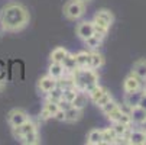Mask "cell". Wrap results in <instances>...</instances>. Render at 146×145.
<instances>
[{
	"label": "cell",
	"instance_id": "40",
	"mask_svg": "<svg viewBox=\"0 0 146 145\" xmlns=\"http://www.w3.org/2000/svg\"><path fill=\"white\" fill-rule=\"evenodd\" d=\"M145 132H146V131H145Z\"/></svg>",
	"mask_w": 146,
	"mask_h": 145
},
{
	"label": "cell",
	"instance_id": "35",
	"mask_svg": "<svg viewBox=\"0 0 146 145\" xmlns=\"http://www.w3.org/2000/svg\"><path fill=\"white\" fill-rule=\"evenodd\" d=\"M139 106H140L142 109H145V110H146V94H145V93H143V94H142V97H140Z\"/></svg>",
	"mask_w": 146,
	"mask_h": 145
},
{
	"label": "cell",
	"instance_id": "26",
	"mask_svg": "<svg viewBox=\"0 0 146 145\" xmlns=\"http://www.w3.org/2000/svg\"><path fill=\"white\" fill-rule=\"evenodd\" d=\"M62 99V87L58 84L56 87H54L49 93H48V100H52V102H59Z\"/></svg>",
	"mask_w": 146,
	"mask_h": 145
},
{
	"label": "cell",
	"instance_id": "38",
	"mask_svg": "<svg viewBox=\"0 0 146 145\" xmlns=\"http://www.w3.org/2000/svg\"><path fill=\"white\" fill-rule=\"evenodd\" d=\"M2 89H3V81L0 80V90H2Z\"/></svg>",
	"mask_w": 146,
	"mask_h": 145
},
{
	"label": "cell",
	"instance_id": "32",
	"mask_svg": "<svg viewBox=\"0 0 146 145\" xmlns=\"http://www.w3.org/2000/svg\"><path fill=\"white\" fill-rule=\"evenodd\" d=\"M54 118L59 122H65V110H62V109H58L56 113L54 115Z\"/></svg>",
	"mask_w": 146,
	"mask_h": 145
},
{
	"label": "cell",
	"instance_id": "33",
	"mask_svg": "<svg viewBox=\"0 0 146 145\" xmlns=\"http://www.w3.org/2000/svg\"><path fill=\"white\" fill-rule=\"evenodd\" d=\"M5 77H6V64L3 63L2 59H0V80H5Z\"/></svg>",
	"mask_w": 146,
	"mask_h": 145
},
{
	"label": "cell",
	"instance_id": "36",
	"mask_svg": "<svg viewBox=\"0 0 146 145\" xmlns=\"http://www.w3.org/2000/svg\"><path fill=\"white\" fill-rule=\"evenodd\" d=\"M142 128H143V131H146V119H145V122L142 123Z\"/></svg>",
	"mask_w": 146,
	"mask_h": 145
},
{
	"label": "cell",
	"instance_id": "3",
	"mask_svg": "<svg viewBox=\"0 0 146 145\" xmlns=\"http://www.w3.org/2000/svg\"><path fill=\"white\" fill-rule=\"evenodd\" d=\"M113 20H114V16L110 10L107 9H100L96 15H94V20H93V23H94V35L98 36L100 39H103L104 36L107 35L111 23H113Z\"/></svg>",
	"mask_w": 146,
	"mask_h": 145
},
{
	"label": "cell",
	"instance_id": "12",
	"mask_svg": "<svg viewBox=\"0 0 146 145\" xmlns=\"http://www.w3.org/2000/svg\"><path fill=\"white\" fill-rule=\"evenodd\" d=\"M75 57L77 68H90V52L88 51H80Z\"/></svg>",
	"mask_w": 146,
	"mask_h": 145
},
{
	"label": "cell",
	"instance_id": "16",
	"mask_svg": "<svg viewBox=\"0 0 146 145\" xmlns=\"http://www.w3.org/2000/svg\"><path fill=\"white\" fill-rule=\"evenodd\" d=\"M87 144L90 145H101L103 144V129H91L87 136Z\"/></svg>",
	"mask_w": 146,
	"mask_h": 145
},
{
	"label": "cell",
	"instance_id": "18",
	"mask_svg": "<svg viewBox=\"0 0 146 145\" xmlns=\"http://www.w3.org/2000/svg\"><path fill=\"white\" fill-rule=\"evenodd\" d=\"M103 64H104V58H103V55L100 52H97V51L90 52V68L98 70Z\"/></svg>",
	"mask_w": 146,
	"mask_h": 145
},
{
	"label": "cell",
	"instance_id": "21",
	"mask_svg": "<svg viewBox=\"0 0 146 145\" xmlns=\"http://www.w3.org/2000/svg\"><path fill=\"white\" fill-rule=\"evenodd\" d=\"M81 112H82V110H80V109L71 106L70 109L65 110V122H77V120L81 118Z\"/></svg>",
	"mask_w": 146,
	"mask_h": 145
},
{
	"label": "cell",
	"instance_id": "14",
	"mask_svg": "<svg viewBox=\"0 0 146 145\" xmlns=\"http://www.w3.org/2000/svg\"><path fill=\"white\" fill-rule=\"evenodd\" d=\"M130 118H132V123H137V125H142L146 119V110L142 109L140 106H135L130 110Z\"/></svg>",
	"mask_w": 146,
	"mask_h": 145
},
{
	"label": "cell",
	"instance_id": "1",
	"mask_svg": "<svg viewBox=\"0 0 146 145\" xmlns=\"http://www.w3.org/2000/svg\"><path fill=\"white\" fill-rule=\"evenodd\" d=\"M29 22V13L25 6L19 3H10L0 12V25L5 31L16 32L23 29Z\"/></svg>",
	"mask_w": 146,
	"mask_h": 145
},
{
	"label": "cell",
	"instance_id": "10",
	"mask_svg": "<svg viewBox=\"0 0 146 145\" xmlns=\"http://www.w3.org/2000/svg\"><path fill=\"white\" fill-rule=\"evenodd\" d=\"M127 139H129V144H133V145H145L146 144V132L142 129H137V131H129L127 134Z\"/></svg>",
	"mask_w": 146,
	"mask_h": 145
},
{
	"label": "cell",
	"instance_id": "2",
	"mask_svg": "<svg viewBox=\"0 0 146 145\" xmlns=\"http://www.w3.org/2000/svg\"><path fill=\"white\" fill-rule=\"evenodd\" d=\"M72 81L78 92L88 94V92L98 84V74L93 68H75L72 71Z\"/></svg>",
	"mask_w": 146,
	"mask_h": 145
},
{
	"label": "cell",
	"instance_id": "9",
	"mask_svg": "<svg viewBox=\"0 0 146 145\" xmlns=\"http://www.w3.org/2000/svg\"><path fill=\"white\" fill-rule=\"evenodd\" d=\"M77 35L82 41H86L87 38L93 36L94 35V23L93 22H81L77 26Z\"/></svg>",
	"mask_w": 146,
	"mask_h": 145
},
{
	"label": "cell",
	"instance_id": "6",
	"mask_svg": "<svg viewBox=\"0 0 146 145\" xmlns=\"http://www.w3.org/2000/svg\"><path fill=\"white\" fill-rule=\"evenodd\" d=\"M142 81L143 80H140L137 76H135V74H130V76H127L126 78H124V81H123V89H124V92H135V90H140L142 89Z\"/></svg>",
	"mask_w": 146,
	"mask_h": 145
},
{
	"label": "cell",
	"instance_id": "27",
	"mask_svg": "<svg viewBox=\"0 0 146 145\" xmlns=\"http://www.w3.org/2000/svg\"><path fill=\"white\" fill-rule=\"evenodd\" d=\"M111 128L114 129V132H116L117 136H124V135L127 134V131H129V126L123 125V123H120V122H114Z\"/></svg>",
	"mask_w": 146,
	"mask_h": 145
},
{
	"label": "cell",
	"instance_id": "11",
	"mask_svg": "<svg viewBox=\"0 0 146 145\" xmlns=\"http://www.w3.org/2000/svg\"><path fill=\"white\" fill-rule=\"evenodd\" d=\"M143 94V89L140 90H135V92H127L124 94V103L130 108H135V106H139V102H140V97Z\"/></svg>",
	"mask_w": 146,
	"mask_h": 145
},
{
	"label": "cell",
	"instance_id": "23",
	"mask_svg": "<svg viewBox=\"0 0 146 145\" xmlns=\"http://www.w3.org/2000/svg\"><path fill=\"white\" fill-rule=\"evenodd\" d=\"M78 90L75 87H67V89H62V99L64 102H68V103H72V100L75 99Z\"/></svg>",
	"mask_w": 146,
	"mask_h": 145
},
{
	"label": "cell",
	"instance_id": "15",
	"mask_svg": "<svg viewBox=\"0 0 146 145\" xmlns=\"http://www.w3.org/2000/svg\"><path fill=\"white\" fill-rule=\"evenodd\" d=\"M132 74L137 76L140 80H146V59H139L132 67Z\"/></svg>",
	"mask_w": 146,
	"mask_h": 145
},
{
	"label": "cell",
	"instance_id": "29",
	"mask_svg": "<svg viewBox=\"0 0 146 145\" xmlns=\"http://www.w3.org/2000/svg\"><path fill=\"white\" fill-rule=\"evenodd\" d=\"M101 41H103V39H100L98 36L93 35V36H90V38L86 39V45H87L88 48H91V49H97V48L101 45Z\"/></svg>",
	"mask_w": 146,
	"mask_h": 145
},
{
	"label": "cell",
	"instance_id": "37",
	"mask_svg": "<svg viewBox=\"0 0 146 145\" xmlns=\"http://www.w3.org/2000/svg\"><path fill=\"white\" fill-rule=\"evenodd\" d=\"M78 2H81V3H84V5H86V3H88V2H91V0H78Z\"/></svg>",
	"mask_w": 146,
	"mask_h": 145
},
{
	"label": "cell",
	"instance_id": "24",
	"mask_svg": "<svg viewBox=\"0 0 146 145\" xmlns=\"http://www.w3.org/2000/svg\"><path fill=\"white\" fill-rule=\"evenodd\" d=\"M62 65H64L65 71L72 73V71L77 68V64H75V57H74V55H71V54L68 52V55L64 58V61H62Z\"/></svg>",
	"mask_w": 146,
	"mask_h": 145
},
{
	"label": "cell",
	"instance_id": "34",
	"mask_svg": "<svg viewBox=\"0 0 146 145\" xmlns=\"http://www.w3.org/2000/svg\"><path fill=\"white\" fill-rule=\"evenodd\" d=\"M49 118H52V116H51V113H49L46 109H42V110H40V113H39V119H42V120H48Z\"/></svg>",
	"mask_w": 146,
	"mask_h": 145
},
{
	"label": "cell",
	"instance_id": "4",
	"mask_svg": "<svg viewBox=\"0 0 146 145\" xmlns=\"http://www.w3.org/2000/svg\"><path fill=\"white\" fill-rule=\"evenodd\" d=\"M84 3L78 2V0H70V2L65 3L64 6V15L71 19V20H75L78 17H81L84 15Z\"/></svg>",
	"mask_w": 146,
	"mask_h": 145
},
{
	"label": "cell",
	"instance_id": "30",
	"mask_svg": "<svg viewBox=\"0 0 146 145\" xmlns=\"http://www.w3.org/2000/svg\"><path fill=\"white\" fill-rule=\"evenodd\" d=\"M44 109H46L49 113H51V116L54 118V115L56 113V110L59 109V105L56 102H52V100H48L46 103H45V106H44Z\"/></svg>",
	"mask_w": 146,
	"mask_h": 145
},
{
	"label": "cell",
	"instance_id": "39",
	"mask_svg": "<svg viewBox=\"0 0 146 145\" xmlns=\"http://www.w3.org/2000/svg\"><path fill=\"white\" fill-rule=\"evenodd\" d=\"M143 93H145V94H146V86H145V87H143Z\"/></svg>",
	"mask_w": 146,
	"mask_h": 145
},
{
	"label": "cell",
	"instance_id": "25",
	"mask_svg": "<svg viewBox=\"0 0 146 145\" xmlns=\"http://www.w3.org/2000/svg\"><path fill=\"white\" fill-rule=\"evenodd\" d=\"M106 92H107V90L104 89V87H101L100 84H97L94 89H91V90L88 92V96H90V99L96 103V102H97V100H98V99L104 94V93H106Z\"/></svg>",
	"mask_w": 146,
	"mask_h": 145
},
{
	"label": "cell",
	"instance_id": "19",
	"mask_svg": "<svg viewBox=\"0 0 146 145\" xmlns=\"http://www.w3.org/2000/svg\"><path fill=\"white\" fill-rule=\"evenodd\" d=\"M67 55H68V51L64 47H56L51 52V61H54V63H62Z\"/></svg>",
	"mask_w": 146,
	"mask_h": 145
},
{
	"label": "cell",
	"instance_id": "17",
	"mask_svg": "<svg viewBox=\"0 0 146 145\" xmlns=\"http://www.w3.org/2000/svg\"><path fill=\"white\" fill-rule=\"evenodd\" d=\"M20 142L25 144V145H36V144H40V138H39V134L38 131H32L26 135H23L22 138H20Z\"/></svg>",
	"mask_w": 146,
	"mask_h": 145
},
{
	"label": "cell",
	"instance_id": "13",
	"mask_svg": "<svg viewBox=\"0 0 146 145\" xmlns=\"http://www.w3.org/2000/svg\"><path fill=\"white\" fill-rule=\"evenodd\" d=\"M48 74L51 77H54L55 80H59L61 77H64L65 68L62 65V63H54V61H51V65L48 68Z\"/></svg>",
	"mask_w": 146,
	"mask_h": 145
},
{
	"label": "cell",
	"instance_id": "7",
	"mask_svg": "<svg viewBox=\"0 0 146 145\" xmlns=\"http://www.w3.org/2000/svg\"><path fill=\"white\" fill-rule=\"evenodd\" d=\"M36 129V125L32 122V120H26V122H23L22 125H19V126H15L13 128V135H15V138H17V139H20L23 135H26V134H29V132H32V131H35Z\"/></svg>",
	"mask_w": 146,
	"mask_h": 145
},
{
	"label": "cell",
	"instance_id": "28",
	"mask_svg": "<svg viewBox=\"0 0 146 145\" xmlns=\"http://www.w3.org/2000/svg\"><path fill=\"white\" fill-rule=\"evenodd\" d=\"M117 108H119V103H117L116 100H113V99H111L110 102H107V103H106V105H103L100 109H101V112H103L104 115H109L110 112H113V110H114V109H117Z\"/></svg>",
	"mask_w": 146,
	"mask_h": 145
},
{
	"label": "cell",
	"instance_id": "31",
	"mask_svg": "<svg viewBox=\"0 0 146 145\" xmlns=\"http://www.w3.org/2000/svg\"><path fill=\"white\" fill-rule=\"evenodd\" d=\"M111 99H113V97H111L110 92H106V93H104V94H103V96H101L97 102H96V105H97L98 108H101L103 105H106V103H107V102H110Z\"/></svg>",
	"mask_w": 146,
	"mask_h": 145
},
{
	"label": "cell",
	"instance_id": "20",
	"mask_svg": "<svg viewBox=\"0 0 146 145\" xmlns=\"http://www.w3.org/2000/svg\"><path fill=\"white\" fill-rule=\"evenodd\" d=\"M71 105H72L74 108L82 110V109L86 108V105H87V93H84V92H78Z\"/></svg>",
	"mask_w": 146,
	"mask_h": 145
},
{
	"label": "cell",
	"instance_id": "22",
	"mask_svg": "<svg viewBox=\"0 0 146 145\" xmlns=\"http://www.w3.org/2000/svg\"><path fill=\"white\" fill-rule=\"evenodd\" d=\"M117 135L114 132L113 128H106V129H103V144H106V145H110V144H114Z\"/></svg>",
	"mask_w": 146,
	"mask_h": 145
},
{
	"label": "cell",
	"instance_id": "5",
	"mask_svg": "<svg viewBox=\"0 0 146 145\" xmlns=\"http://www.w3.org/2000/svg\"><path fill=\"white\" fill-rule=\"evenodd\" d=\"M28 119H29L28 113H26L25 110H22V109H13V110L9 113V116H7V120H9V123H10L12 128L22 125V123L26 122Z\"/></svg>",
	"mask_w": 146,
	"mask_h": 145
},
{
	"label": "cell",
	"instance_id": "8",
	"mask_svg": "<svg viewBox=\"0 0 146 145\" xmlns=\"http://www.w3.org/2000/svg\"><path fill=\"white\" fill-rule=\"evenodd\" d=\"M58 86V80H55L54 77H51L49 74L48 76H44L42 78L39 80V83H38V87H39V90L40 92H44V93H49L54 87H56Z\"/></svg>",
	"mask_w": 146,
	"mask_h": 145
}]
</instances>
